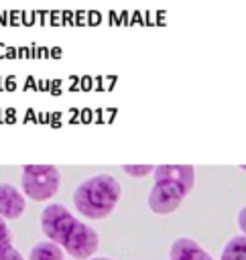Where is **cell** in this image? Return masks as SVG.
I'll list each match as a JSON object with an SVG mask.
<instances>
[{
    "instance_id": "obj_14",
    "label": "cell",
    "mask_w": 246,
    "mask_h": 260,
    "mask_svg": "<svg viewBox=\"0 0 246 260\" xmlns=\"http://www.w3.org/2000/svg\"><path fill=\"white\" fill-rule=\"evenodd\" d=\"M240 169H244V171H246V165H242V167H240Z\"/></svg>"
},
{
    "instance_id": "obj_11",
    "label": "cell",
    "mask_w": 246,
    "mask_h": 260,
    "mask_svg": "<svg viewBox=\"0 0 246 260\" xmlns=\"http://www.w3.org/2000/svg\"><path fill=\"white\" fill-rule=\"evenodd\" d=\"M0 260H24V258H22V254L12 246V248H8L6 252L0 254Z\"/></svg>"
},
{
    "instance_id": "obj_4",
    "label": "cell",
    "mask_w": 246,
    "mask_h": 260,
    "mask_svg": "<svg viewBox=\"0 0 246 260\" xmlns=\"http://www.w3.org/2000/svg\"><path fill=\"white\" fill-rule=\"evenodd\" d=\"M22 193L33 201L51 199L61 185V175L55 165H24L22 167Z\"/></svg>"
},
{
    "instance_id": "obj_8",
    "label": "cell",
    "mask_w": 246,
    "mask_h": 260,
    "mask_svg": "<svg viewBox=\"0 0 246 260\" xmlns=\"http://www.w3.org/2000/svg\"><path fill=\"white\" fill-rule=\"evenodd\" d=\"M220 260H246V236H234L226 242Z\"/></svg>"
},
{
    "instance_id": "obj_13",
    "label": "cell",
    "mask_w": 246,
    "mask_h": 260,
    "mask_svg": "<svg viewBox=\"0 0 246 260\" xmlns=\"http://www.w3.org/2000/svg\"><path fill=\"white\" fill-rule=\"evenodd\" d=\"M87 260H112V258H106V256H91V258H87Z\"/></svg>"
},
{
    "instance_id": "obj_5",
    "label": "cell",
    "mask_w": 246,
    "mask_h": 260,
    "mask_svg": "<svg viewBox=\"0 0 246 260\" xmlns=\"http://www.w3.org/2000/svg\"><path fill=\"white\" fill-rule=\"evenodd\" d=\"M26 207L24 195L10 183H0V215L4 219H18Z\"/></svg>"
},
{
    "instance_id": "obj_2",
    "label": "cell",
    "mask_w": 246,
    "mask_h": 260,
    "mask_svg": "<svg viewBox=\"0 0 246 260\" xmlns=\"http://www.w3.org/2000/svg\"><path fill=\"white\" fill-rule=\"evenodd\" d=\"M152 177L155 185L148 193V207L159 215H167L179 209L183 199L191 193L195 169L191 165H159Z\"/></svg>"
},
{
    "instance_id": "obj_1",
    "label": "cell",
    "mask_w": 246,
    "mask_h": 260,
    "mask_svg": "<svg viewBox=\"0 0 246 260\" xmlns=\"http://www.w3.org/2000/svg\"><path fill=\"white\" fill-rule=\"evenodd\" d=\"M41 230L47 240L55 242L75 260H87L100 246L98 232L79 221L65 205L51 203L41 213Z\"/></svg>"
},
{
    "instance_id": "obj_6",
    "label": "cell",
    "mask_w": 246,
    "mask_h": 260,
    "mask_svg": "<svg viewBox=\"0 0 246 260\" xmlns=\"http://www.w3.org/2000/svg\"><path fill=\"white\" fill-rule=\"evenodd\" d=\"M171 260H213L193 238H179L173 242L171 252H169Z\"/></svg>"
},
{
    "instance_id": "obj_9",
    "label": "cell",
    "mask_w": 246,
    "mask_h": 260,
    "mask_svg": "<svg viewBox=\"0 0 246 260\" xmlns=\"http://www.w3.org/2000/svg\"><path fill=\"white\" fill-rule=\"evenodd\" d=\"M12 232H10V228H8V223H6V219L0 215V254L2 252H6L8 248H12Z\"/></svg>"
},
{
    "instance_id": "obj_12",
    "label": "cell",
    "mask_w": 246,
    "mask_h": 260,
    "mask_svg": "<svg viewBox=\"0 0 246 260\" xmlns=\"http://www.w3.org/2000/svg\"><path fill=\"white\" fill-rule=\"evenodd\" d=\"M238 228L242 230V234L246 236V205L238 211Z\"/></svg>"
},
{
    "instance_id": "obj_7",
    "label": "cell",
    "mask_w": 246,
    "mask_h": 260,
    "mask_svg": "<svg viewBox=\"0 0 246 260\" xmlns=\"http://www.w3.org/2000/svg\"><path fill=\"white\" fill-rule=\"evenodd\" d=\"M63 258H65L63 248L57 246V244L51 242V240L37 242V244L30 248V254H28V260H63Z\"/></svg>"
},
{
    "instance_id": "obj_10",
    "label": "cell",
    "mask_w": 246,
    "mask_h": 260,
    "mask_svg": "<svg viewBox=\"0 0 246 260\" xmlns=\"http://www.w3.org/2000/svg\"><path fill=\"white\" fill-rule=\"evenodd\" d=\"M122 171L130 177H146V175L155 173V167L152 165H124Z\"/></svg>"
},
{
    "instance_id": "obj_3",
    "label": "cell",
    "mask_w": 246,
    "mask_h": 260,
    "mask_svg": "<svg viewBox=\"0 0 246 260\" xmlns=\"http://www.w3.org/2000/svg\"><path fill=\"white\" fill-rule=\"evenodd\" d=\"M122 195V185L114 175H94L83 179L73 191V205L87 219H104L110 215Z\"/></svg>"
}]
</instances>
